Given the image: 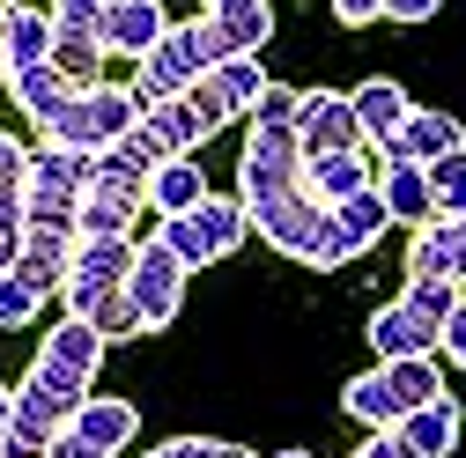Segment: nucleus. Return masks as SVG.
<instances>
[{
    "mask_svg": "<svg viewBox=\"0 0 466 458\" xmlns=\"http://www.w3.org/2000/svg\"><path fill=\"white\" fill-rule=\"evenodd\" d=\"M141 119V96L134 89H111V82H89L60 119L45 126V141H67V148H111L127 126Z\"/></svg>",
    "mask_w": 466,
    "mask_h": 458,
    "instance_id": "obj_1",
    "label": "nucleus"
},
{
    "mask_svg": "<svg viewBox=\"0 0 466 458\" xmlns=\"http://www.w3.org/2000/svg\"><path fill=\"white\" fill-rule=\"evenodd\" d=\"M186 274H193V266H186L178 252H170V244H156V237H148V244L134 252V274H127V296L141 304L148 333L178 318V304H186Z\"/></svg>",
    "mask_w": 466,
    "mask_h": 458,
    "instance_id": "obj_2",
    "label": "nucleus"
},
{
    "mask_svg": "<svg viewBox=\"0 0 466 458\" xmlns=\"http://www.w3.org/2000/svg\"><path fill=\"white\" fill-rule=\"evenodd\" d=\"M15 399H23V407H37L45 422H60V429H67V422H75V414L89 407V399H96V377L37 348V370L23 377V392H15Z\"/></svg>",
    "mask_w": 466,
    "mask_h": 458,
    "instance_id": "obj_3",
    "label": "nucleus"
},
{
    "mask_svg": "<svg viewBox=\"0 0 466 458\" xmlns=\"http://www.w3.org/2000/svg\"><path fill=\"white\" fill-rule=\"evenodd\" d=\"M297 141H304V155L363 148V119H356V96H333V89H304V111H297Z\"/></svg>",
    "mask_w": 466,
    "mask_h": 458,
    "instance_id": "obj_4",
    "label": "nucleus"
},
{
    "mask_svg": "<svg viewBox=\"0 0 466 458\" xmlns=\"http://www.w3.org/2000/svg\"><path fill=\"white\" fill-rule=\"evenodd\" d=\"M370 348H378V363H407V355H437L444 348V325L437 318H422L415 304H385L378 318H370Z\"/></svg>",
    "mask_w": 466,
    "mask_h": 458,
    "instance_id": "obj_5",
    "label": "nucleus"
},
{
    "mask_svg": "<svg viewBox=\"0 0 466 458\" xmlns=\"http://www.w3.org/2000/svg\"><path fill=\"white\" fill-rule=\"evenodd\" d=\"M193 82H200V67L186 60V45L163 30V45H156V52H141V67H134V82H127V89L141 96V111H156L163 96H186Z\"/></svg>",
    "mask_w": 466,
    "mask_h": 458,
    "instance_id": "obj_6",
    "label": "nucleus"
},
{
    "mask_svg": "<svg viewBox=\"0 0 466 458\" xmlns=\"http://www.w3.org/2000/svg\"><path fill=\"white\" fill-rule=\"evenodd\" d=\"M60 296H67V311H75V318L104 325V340H119V333H148L141 304L127 296V281H119V289H104V281H67Z\"/></svg>",
    "mask_w": 466,
    "mask_h": 458,
    "instance_id": "obj_7",
    "label": "nucleus"
},
{
    "mask_svg": "<svg viewBox=\"0 0 466 458\" xmlns=\"http://www.w3.org/2000/svg\"><path fill=\"white\" fill-rule=\"evenodd\" d=\"M378 193H385V207H392V222H437V193H430V163H415V155H385V170H378Z\"/></svg>",
    "mask_w": 466,
    "mask_h": 458,
    "instance_id": "obj_8",
    "label": "nucleus"
},
{
    "mask_svg": "<svg viewBox=\"0 0 466 458\" xmlns=\"http://www.w3.org/2000/svg\"><path fill=\"white\" fill-rule=\"evenodd\" d=\"M304 185H311L326 207H340V200H356L363 185H378V170H370L363 148H333V155H304Z\"/></svg>",
    "mask_w": 466,
    "mask_h": 458,
    "instance_id": "obj_9",
    "label": "nucleus"
},
{
    "mask_svg": "<svg viewBox=\"0 0 466 458\" xmlns=\"http://www.w3.org/2000/svg\"><path fill=\"white\" fill-rule=\"evenodd\" d=\"M163 30H170V15H163V0H111L104 8V45L111 52H156L163 45Z\"/></svg>",
    "mask_w": 466,
    "mask_h": 458,
    "instance_id": "obj_10",
    "label": "nucleus"
},
{
    "mask_svg": "<svg viewBox=\"0 0 466 458\" xmlns=\"http://www.w3.org/2000/svg\"><path fill=\"white\" fill-rule=\"evenodd\" d=\"M348 96H356V119H363V148H392L400 141V126H407V111H415V104H407V89L400 82H363V89H348Z\"/></svg>",
    "mask_w": 466,
    "mask_h": 458,
    "instance_id": "obj_11",
    "label": "nucleus"
},
{
    "mask_svg": "<svg viewBox=\"0 0 466 458\" xmlns=\"http://www.w3.org/2000/svg\"><path fill=\"white\" fill-rule=\"evenodd\" d=\"M340 414L363 422V429H392V422L407 414V407H400V384H392V363H378V370H363V377H348Z\"/></svg>",
    "mask_w": 466,
    "mask_h": 458,
    "instance_id": "obj_12",
    "label": "nucleus"
},
{
    "mask_svg": "<svg viewBox=\"0 0 466 458\" xmlns=\"http://www.w3.org/2000/svg\"><path fill=\"white\" fill-rule=\"evenodd\" d=\"M8 96H15L23 111H30L37 126H52V119H60V111H67V104L82 96V89H75V82H67L60 67H52V60H37V67H15V75H8Z\"/></svg>",
    "mask_w": 466,
    "mask_h": 458,
    "instance_id": "obj_13",
    "label": "nucleus"
},
{
    "mask_svg": "<svg viewBox=\"0 0 466 458\" xmlns=\"http://www.w3.org/2000/svg\"><path fill=\"white\" fill-rule=\"evenodd\" d=\"M451 148H466V134H459V119L451 111H407V126H400V141L385 148V155H415V163H437V155H451Z\"/></svg>",
    "mask_w": 466,
    "mask_h": 458,
    "instance_id": "obj_14",
    "label": "nucleus"
},
{
    "mask_svg": "<svg viewBox=\"0 0 466 458\" xmlns=\"http://www.w3.org/2000/svg\"><path fill=\"white\" fill-rule=\"evenodd\" d=\"M200 200H208V178H200L193 155H170V163L148 170V207L156 214H193Z\"/></svg>",
    "mask_w": 466,
    "mask_h": 458,
    "instance_id": "obj_15",
    "label": "nucleus"
},
{
    "mask_svg": "<svg viewBox=\"0 0 466 458\" xmlns=\"http://www.w3.org/2000/svg\"><path fill=\"white\" fill-rule=\"evenodd\" d=\"M23 185L89 193V148H67V141H45V148H30V163H23Z\"/></svg>",
    "mask_w": 466,
    "mask_h": 458,
    "instance_id": "obj_16",
    "label": "nucleus"
},
{
    "mask_svg": "<svg viewBox=\"0 0 466 458\" xmlns=\"http://www.w3.org/2000/svg\"><path fill=\"white\" fill-rule=\"evenodd\" d=\"M407 443H415L422 458H451V443H459V399L444 392V399H430V407H415V414H400L392 422Z\"/></svg>",
    "mask_w": 466,
    "mask_h": 458,
    "instance_id": "obj_17",
    "label": "nucleus"
},
{
    "mask_svg": "<svg viewBox=\"0 0 466 458\" xmlns=\"http://www.w3.org/2000/svg\"><path fill=\"white\" fill-rule=\"evenodd\" d=\"M134 237H75V274L67 281H104V289H119L134 274Z\"/></svg>",
    "mask_w": 466,
    "mask_h": 458,
    "instance_id": "obj_18",
    "label": "nucleus"
},
{
    "mask_svg": "<svg viewBox=\"0 0 466 458\" xmlns=\"http://www.w3.org/2000/svg\"><path fill=\"white\" fill-rule=\"evenodd\" d=\"M407 274H444V281H466V259H459V237H451V222H422L415 229V244H407Z\"/></svg>",
    "mask_w": 466,
    "mask_h": 458,
    "instance_id": "obj_19",
    "label": "nucleus"
},
{
    "mask_svg": "<svg viewBox=\"0 0 466 458\" xmlns=\"http://www.w3.org/2000/svg\"><path fill=\"white\" fill-rule=\"evenodd\" d=\"M104 348H111L104 325H89V318H75V311L45 333V355H60V363H75V370H89V377L104 370Z\"/></svg>",
    "mask_w": 466,
    "mask_h": 458,
    "instance_id": "obj_20",
    "label": "nucleus"
},
{
    "mask_svg": "<svg viewBox=\"0 0 466 458\" xmlns=\"http://www.w3.org/2000/svg\"><path fill=\"white\" fill-rule=\"evenodd\" d=\"M67 429H82L96 451H119V443H134V429H141V414H134V399H89V407L67 422Z\"/></svg>",
    "mask_w": 466,
    "mask_h": 458,
    "instance_id": "obj_21",
    "label": "nucleus"
},
{
    "mask_svg": "<svg viewBox=\"0 0 466 458\" xmlns=\"http://www.w3.org/2000/svg\"><path fill=\"white\" fill-rule=\"evenodd\" d=\"M104 30H60L52 37V67H60L75 89H89V82H104Z\"/></svg>",
    "mask_w": 466,
    "mask_h": 458,
    "instance_id": "obj_22",
    "label": "nucleus"
},
{
    "mask_svg": "<svg viewBox=\"0 0 466 458\" xmlns=\"http://www.w3.org/2000/svg\"><path fill=\"white\" fill-rule=\"evenodd\" d=\"M52 37H60L52 8H45V15H37V8H8V75H15V67L52 60Z\"/></svg>",
    "mask_w": 466,
    "mask_h": 458,
    "instance_id": "obj_23",
    "label": "nucleus"
},
{
    "mask_svg": "<svg viewBox=\"0 0 466 458\" xmlns=\"http://www.w3.org/2000/svg\"><path fill=\"white\" fill-rule=\"evenodd\" d=\"M267 67H259V52H229V60L215 67V89H222V104H229V119L238 111H259V96H267Z\"/></svg>",
    "mask_w": 466,
    "mask_h": 458,
    "instance_id": "obj_24",
    "label": "nucleus"
},
{
    "mask_svg": "<svg viewBox=\"0 0 466 458\" xmlns=\"http://www.w3.org/2000/svg\"><path fill=\"white\" fill-rule=\"evenodd\" d=\"M23 237H82V193H52V185H30V229Z\"/></svg>",
    "mask_w": 466,
    "mask_h": 458,
    "instance_id": "obj_25",
    "label": "nucleus"
},
{
    "mask_svg": "<svg viewBox=\"0 0 466 458\" xmlns=\"http://www.w3.org/2000/svg\"><path fill=\"white\" fill-rule=\"evenodd\" d=\"M23 281H37V289H67V274H75V244L67 237H23V259H15Z\"/></svg>",
    "mask_w": 466,
    "mask_h": 458,
    "instance_id": "obj_26",
    "label": "nucleus"
},
{
    "mask_svg": "<svg viewBox=\"0 0 466 458\" xmlns=\"http://www.w3.org/2000/svg\"><path fill=\"white\" fill-rule=\"evenodd\" d=\"M274 30V8L267 0H238V8H215V37H222V60L229 52H259Z\"/></svg>",
    "mask_w": 466,
    "mask_h": 458,
    "instance_id": "obj_27",
    "label": "nucleus"
},
{
    "mask_svg": "<svg viewBox=\"0 0 466 458\" xmlns=\"http://www.w3.org/2000/svg\"><path fill=\"white\" fill-rule=\"evenodd\" d=\"M89 185H96V193L148 200V163H141V155H127V148H89Z\"/></svg>",
    "mask_w": 466,
    "mask_h": 458,
    "instance_id": "obj_28",
    "label": "nucleus"
},
{
    "mask_svg": "<svg viewBox=\"0 0 466 458\" xmlns=\"http://www.w3.org/2000/svg\"><path fill=\"white\" fill-rule=\"evenodd\" d=\"M193 222H200V237H208V252H215V259H229V252L245 244V229H252L245 200H215V193L193 207Z\"/></svg>",
    "mask_w": 466,
    "mask_h": 458,
    "instance_id": "obj_29",
    "label": "nucleus"
},
{
    "mask_svg": "<svg viewBox=\"0 0 466 458\" xmlns=\"http://www.w3.org/2000/svg\"><path fill=\"white\" fill-rule=\"evenodd\" d=\"M148 126L163 134V148H170V155H193V148L208 141V119L193 111V96H163V104L148 111Z\"/></svg>",
    "mask_w": 466,
    "mask_h": 458,
    "instance_id": "obj_30",
    "label": "nucleus"
},
{
    "mask_svg": "<svg viewBox=\"0 0 466 458\" xmlns=\"http://www.w3.org/2000/svg\"><path fill=\"white\" fill-rule=\"evenodd\" d=\"M148 200H127V193H82V237H134V214Z\"/></svg>",
    "mask_w": 466,
    "mask_h": 458,
    "instance_id": "obj_31",
    "label": "nucleus"
},
{
    "mask_svg": "<svg viewBox=\"0 0 466 458\" xmlns=\"http://www.w3.org/2000/svg\"><path fill=\"white\" fill-rule=\"evenodd\" d=\"M370 244L356 237V229H348L333 207H326V222H319V237H311V252H304V266H348V259H363Z\"/></svg>",
    "mask_w": 466,
    "mask_h": 458,
    "instance_id": "obj_32",
    "label": "nucleus"
},
{
    "mask_svg": "<svg viewBox=\"0 0 466 458\" xmlns=\"http://www.w3.org/2000/svg\"><path fill=\"white\" fill-rule=\"evenodd\" d=\"M52 436H60V422H45L37 407H23V399H15V422H8V436H0V451H8V458H45Z\"/></svg>",
    "mask_w": 466,
    "mask_h": 458,
    "instance_id": "obj_33",
    "label": "nucleus"
},
{
    "mask_svg": "<svg viewBox=\"0 0 466 458\" xmlns=\"http://www.w3.org/2000/svg\"><path fill=\"white\" fill-rule=\"evenodd\" d=\"M400 304H415L422 318H451L459 311V281H444V274H407V289H400Z\"/></svg>",
    "mask_w": 466,
    "mask_h": 458,
    "instance_id": "obj_34",
    "label": "nucleus"
},
{
    "mask_svg": "<svg viewBox=\"0 0 466 458\" xmlns=\"http://www.w3.org/2000/svg\"><path fill=\"white\" fill-rule=\"evenodd\" d=\"M333 214H340L348 229H356V237H363V244H378V237H385V229H392V207H385V193H378V185H363L356 200H340Z\"/></svg>",
    "mask_w": 466,
    "mask_h": 458,
    "instance_id": "obj_35",
    "label": "nucleus"
},
{
    "mask_svg": "<svg viewBox=\"0 0 466 458\" xmlns=\"http://www.w3.org/2000/svg\"><path fill=\"white\" fill-rule=\"evenodd\" d=\"M156 244H170L186 266H215V252H208V237H200L193 214H156Z\"/></svg>",
    "mask_w": 466,
    "mask_h": 458,
    "instance_id": "obj_36",
    "label": "nucleus"
},
{
    "mask_svg": "<svg viewBox=\"0 0 466 458\" xmlns=\"http://www.w3.org/2000/svg\"><path fill=\"white\" fill-rule=\"evenodd\" d=\"M430 193H437V214H466V148L430 163Z\"/></svg>",
    "mask_w": 466,
    "mask_h": 458,
    "instance_id": "obj_37",
    "label": "nucleus"
},
{
    "mask_svg": "<svg viewBox=\"0 0 466 458\" xmlns=\"http://www.w3.org/2000/svg\"><path fill=\"white\" fill-rule=\"evenodd\" d=\"M37 304H45V289H37V281L0 274V325H30V318H37Z\"/></svg>",
    "mask_w": 466,
    "mask_h": 458,
    "instance_id": "obj_38",
    "label": "nucleus"
},
{
    "mask_svg": "<svg viewBox=\"0 0 466 458\" xmlns=\"http://www.w3.org/2000/svg\"><path fill=\"white\" fill-rule=\"evenodd\" d=\"M297 111H304V89L267 82V96H259V111H252V119H259V126H297Z\"/></svg>",
    "mask_w": 466,
    "mask_h": 458,
    "instance_id": "obj_39",
    "label": "nucleus"
},
{
    "mask_svg": "<svg viewBox=\"0 0 466 458\" xmlns=\"http://www.w3.org/2000/svg\"><path fill=\"white\" fill-rule=\"evenodd\" d=\"M104 8L111 0H52V23L60 30H104Z\"/></svg>",
    "mask_w": 466,
    "mask_h": 458,
    "instance_id": "obj_40",
    "label": "nucleus"
},
{
    "mask_svg": "<svg viewBox=\"0 0 466 458\" xmlns=\"http://www.w3.org/2000/svg\"><path fill=\"white\" fill-rule=\"evenodd\" d=\"M186 96H193V111H200V119H208V134H215V126H229V104H222V89H215V75H200V82H193Z\"/></svg>",
    "mask_w": 466,
    "mask_h": 458,
    "instance_id": "obj_41",
    "label": "nucleus"
},
{
    "mask_svg": "<svg viewBox=\"0 0 466 458\" xmlns=\"http://www.w3.org/2000/svg\"><path fill=\"white\" fill-rule=\"evenodd\" d=\"M356 458H422V451H415V443H407L400 429H378V436H370V443H363Z\"/></svg>",
    "mask_w": 466,
    "mask_h": 458,
    "instance_id": "obj_42",
    "label": "nucleus"
},
{
    "mask_svg": "<svg viewBox=\"0 0 466 458\" xmlns=\"http://www.w3.org/2000/svg\"><path fill=\"white\" fill-rule=\"evenodd\" d=\"M45 458H111V451H96V443H89L82 429H60V436H52V451H45Z\"/></svg>",
    "mask_w": 466,
    "mask_h": 458,
    "instance_id": "obj_43",
    "label": "nucleus"
},
{
    "mask_svg": "<svg viewBox=\"0 0 466 458\" xmlns=\"http://www.w3.org/2000/svg\"><path fill=\"white\" fill-rule=\"evenodd\" d=\"M444 355H451V370H466V296H459V311L444 318Z\"/></svg>",
    "mask_w": 466,
    "mask_h": 458,
    "instance_id": "obj_44",
    "label": "nucleus"
},
{
    "mask_svg": "<svg viewBox=\"0 0 466 458\" xmlns=\"http://www.w3.org/2000/svg\"><path fill=\"white\" fill-rule=\"evenodd\" d=\"M437 8H444V0H385V15H392V23H430Z\"/></svg>",
    "mask_w": 466,
    "mask_h": 458,
    "instance_id": "obj_45",
    "label": "nucleus"
},
{
    "mask_svg": "<svg viewBox=\"0 0 466 458\" xmlns=\"http://www.w3.org/2000/svg\"><path fill=\"white\" fill-rule=\"evenodd\" d=\"M333 15L356 30V23H378V15H385V0H333Z\"/></svg>",
    "mask_w": 466,
    "mask_h": 458,
    "instance_id": "obj_46",
    "label": "nucleus"
},
{
    "mask_svg": "<svg viewBox=\"0 0 466 458\" xmlns=\"http://www.w3.org/2000/svg\"><path fill=\"white\" fill-rule=\"evenodd\" d=\"M23 163H30V148L0 134V185H15V178H23Z\"/></svg>",
    "mask_w": 466,
    "mask_h": 458,
    "instance_id": "obj_47",
    "label": "nucleus"
},
{
    "mask_svg": "<svg viewBox=\"0 0 466 458\" xmlns=\"http://www.w3.org/2000/svg\"><path fill=\"white\" fill-rule=\"evenodd\" d=\"M186 458H238V443H208V436H186Z\"/></svg>",
    "mask_w": 466,
    "mask_h": 458,
    "instance_id": "obj_48",
    "label": "nucleus"
},
{
    "mask_svg": "<svg viewBox=\"0 0 466 458\" xmlns=\"http://www.w3.org/2000/svg\"><path fill=\"white\" fill-rule=\"evenodd\" d=\"M15 259H23V237H0V274H15Z\"/></svg>",
    "mask_w": 466,
    "mask_h": 458,
    "instance_id": "obj_49",
    "label": "nucleus"
},
{
    "mask_svg": "<svg viewBox=\"0 0 466 458\" xmlns=\"http://www.w3.org/2000/svg\"><path fill=\"white\" fill-rule=\"evenodd\" d=\"M8 422H15V392L0 384V436H8Z\"/></svg>",
    "mask_w": 466,
    "mask_h": 458,
    "instance_id": "obj_50",
    "label": "nucleus"
},
{
    "mask_svg": "<svg viewBox=\"0 0 466 458\" xmlns=\"http://www.w3.org/2000/svg\"><path fill=\"white\" fill-rule=\"evenodd\" d=\"M141 458H186V436H178V443H156V451H141Z\"/></svg>",
    "mask_w": 466,
    "mask_h": 458,
    "instance_id": "obj_51",
    "label": "nucleus"
},
{
    "mask_svg": "<svg viewBox=\"0 0 466 458\" xmlns=\"http://www.w3.org/2000/svg\"><path fill=\"white\" fill-rule=\"evenodd\" d=\"M451 222V237H459V259H466V214H444Z\"/></svg>",
    "mask_w": 466,
    "mask_h": 458,
    "instance_id": "obj_52",
    "label": "nucleus"
},
{
    "mask_svg": "<svg viewBox=\"0 0 466 458\" xmlns=\"http://www.w3.org/2000/svg\"><path fill=\"white\" fill-rule=\"evenodd\" d=\"M0 60H8V8H0Z\"/></svg>",
    "mask_w": 466,
    "mask_h": 458,
    "instance_id": "obj_53",
    "label": "nucleus"
},
{
    "mask_svg": "<svg viewBox=\"0 0 466 458\" xmlns=\"http://www.w3.org/2000/svg\"><path fill=\"white\" fill-rule=\"evenodd\" d=\"M215 8H238V0H200V15H215Z\"/></svg>",
    "mask_w": 466,
    "mask_h": 458,
    "instance_id": "obj_54",
    "label": "nucleus"
},
{
    "mask_svg": "<svg viewBox=\"0 0 466 458\" xmlns=\"http://www.w3.org/2000/svg\"><path fill=\"white\" fill-rule=\"evenodd\" d=\"M0 89H8V60H0Z\"/></svg>",
    "mask_w": 466,
    "mask_h": 458,
    "instance_id": "obj_55",
    "label": "nucleus"
},
{
    "mask_svg": "<svg viewBox=\"0 0 466 458\" xmlns=\"http://www.w3.org/2000/svg\"><path fill=\"white\" fill-rule=\"evenodd\" d=\"M281 458H311V451H281Z\"/></svg>",
    "mask_w": 466,
    "mask_h": 458,
    "instance_id": "obj_56",
    "label": "nucleus"
},
{
    "mask_svg": "<svg viewBox=\"0 0 466 458\" xmlns=\"http://www.w3.org/2000/svg\"><path fill=\"white\" fill-rule=\"evenodd\" d=\"M238 458H252V451H238Z\"/></svg>",
    "mask_w": 466,
    "mask_h": 458,
    "instance_id": "obj_57",
    "label": "nucleus"
},
{
    "mask_svg": "<svg viewBox=\"0 0 466 458\" xmlns=\"http://www.w3.org/2000/svg\"><path fill=\"white\" fill-rule=\"evenodd\" d=\"M0 458H8V451H0Z\"/></svg>",
    "mask_w": 466,
    "mask_h": 458,
    "instance_id": "obj_58",
    "label": "nucleus"
}]
</instances>
